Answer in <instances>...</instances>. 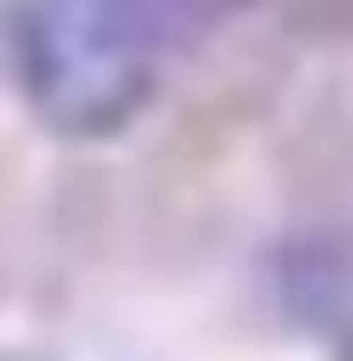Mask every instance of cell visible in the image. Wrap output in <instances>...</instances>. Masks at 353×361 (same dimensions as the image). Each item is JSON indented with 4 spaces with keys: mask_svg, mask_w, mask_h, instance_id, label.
Returning <instances> with one entry per match:
<instances>
[{
    "mask_svg": "<svg viewBox=\"0 0 353 361\" xmlns=\"http://www.w3.org/2000/svg\"><path fill=\"white\" fill-rule=\"evenodd\" d=\"M345 361H353V345H345Z\"/></svg>",
    "mask_w": 353,
    "mask_h": 361,
    "instance_id": "7a4b0ae2",
    "label": "cell"
},
{
    "mask_svg": "<svg viewBox=\"0 0 353 361\" xmlns=\"http://www.w3.org/2000/svg\"><path fill=\"white\" fill-rule=\"evenodd\" d=\"M241 0H8L16 89L56 137H120Z\"/></svg>",
    "mask_w": 353,
    "mask_h": 361,
    "instance_id": "6da1fadb",
    "label": "cell"
}]
</instances>
